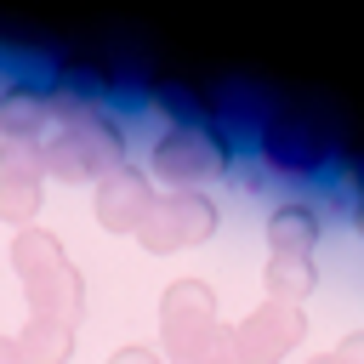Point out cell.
I'll return each instance as SVG.
<instances>
[{
	"mask_svg": "<svg viewBox=\"0 0 364 364\" xmlns=\"http://www.w3.org/2000/svg\"><path fill=\"white\" fill-rule=\"evenodd\" d=\"M11 273L23 279L28 318H63V324L85 318V273L68 262L51 228H23L11 239Z\"/></svg>",
	"mask_w": 364,
	"mask_h": 364,
	"instance_id": "1",
	"label": "cell"
},
{
	"mask_svg": "<svg viewBox=\"0 0 364 364\" xmlns=\"http://www.w3.org/2000/svg\"><path fill=\"white\" fill-rule=\"evenodd\" d=\"M159 341L171 364H239L233 330L216 313V290L205 279H171L159 296Z\"/></svg>",
	"mask_w": 364,
	"mask_h": 364,
	"instance_id": "2",
	"label": "cell"
},
{
	"mask_svg": "<svg viewBox=\"0 0 364 364\" xmlns=\"http://www.w3.org/2000/svg\"><path fill=\"white\" fill-rule=\"evenodd\" d=\"M40 159H46V176L57 182H102L114 165H125V125L102 108L57 119V131L40 142Z\"/></svg>",
	"mask_w": 364,
	"mask_h": 364,
	"instance_id": "3",
	"label": "cell"
},
{
	"mask_svg": "<svg viewBox=\"0 0 364 364\" xmlns=\"http://www.w3.org/2000/svg\"><path fill=\"white\" fill-rule=\"evenodd\" d=\"M228 165H233V142L210 119H171L154 136V154H148V171L165 188H199L210 176H222Z\"/></svg>",
	"mask_w": 364,
	"mask_h": 364,
	"instance_id": "4",
	"label": "cell"
},
{
	"mask_svg": "<svg viewBox=\"0 0 364 364\" xmlns=\"http://www.w3.org/2000/svg\"><path fill=\"white\" fill-rule=\"evenodd\" d=\"M216 222H222V210H216V199H210L205 188H165V193L148 205V216H142V228H136V245L154 250V256H171V250L205 245V239L216 233Z\"/></svg>",
	"mask_w": 364,
	"mask_h": 364,
	"instance_id": "5",
	"label": "cell"
},
{
	"mask_svg": "<svg viewBox=\"0 0 364 364\" xmlns=\"http://www.w3.org/2000/svg\"><path fill=\"white\" fill-rule=\"evenodd\" d=\"M301 336H307L301 307L262 301L256 313H245V318L233 324V358H239V364H279Z\"/></svg>",
	"mask_w": 364,
	"mask_h": 364,
	"instance_id": "6",
	"label": "cell"
},
{
	"mask_svg": "<svg viewBox=\"0 0 364 364\" xmlns=\"http://www.w3.org/2000/svg\"><path fill=\"white\" fill-rule=\"evenodd\" d=\"M159 199V188H154V176L142 171V165H114L97 188H91V210H97V222L108 228V233H131L136 239V228H142V216H148V205Z\"/></svg>",
	"mask_w": 364,
	"mask_h": 364,
	"instance_id": "7",
	"label": "cell"
},
{
	"mask_svg": "<svg viewBox=\"0 0 364 364\" xmlns=\"http://www.w3.org/2000/svg\"><path fill=\"white\" fill-rule=\"evenodd\" d=\"M40 199H46L40 142H0V216L17 228H34Z\"/></svg>",
	"mask_w": 364,
	"mask_h": 364,
	"instance_id": "8",
	"label": "cell"
},
{
	"mask_svg": "<svg viewBox=\"0 0 364 364\" xmlns=\"http://www.w3.org/2000/svg\"><path fill=\"white\" fill-rule=\"evenodd\" d=\"M324 159H330V142H324L307 119H273L267 136H262V165L279 171V176H290V182L313 176Z\"/></svg>",
	"mask_w": 364,
	"mask_h": 364,
	"instance_id": "9",
	"label": "cell"
},
{
	"mask_svg": "<svg viewBox=\"0 0 364 364\" xmlns=\"http://www.w3.org/2000/svg\"><path fill=\"white\" fill-rule=\"evenodd\" d=\"M46 119H51L46 80H11L0 91V136L6 142H40L46 136Z\"/></svg>",
	"mask_w": 364,
	"mask_h": 364,
	"instance_id": "10",
	"label": "cell"
},
{
	"mask_svg": "<svg viewBox=\"0 0 364 364\" xmlns=\"http://www.w3.org/2000/svg\"><path fill=\"white\" fill-rule=\"evenodd\" d=\"M318 210L307 199H284L267 216V256H313L318 250Z\"/></svg>",
	"mask_w": 364,
	"mask_h": 364,
	"instance_id": "11",
	"label": "cell"
},
{
	"mask_svg": "<svg viewBox=\"0 0 364 364\" xmlns=\"http://www.w3.org/2000/svg\"><path fill=\"white\" fill-rule=\"evenodd\" d=\"M11 341H17L23 364H68L74 358V324H63V318H28Z\"/></svg>",
	"mask_w": 364,
	"mask_h": 364,
	"instance_id": "12",
	"label": "cell"
},
{
	"mask_svg": "<svg viewBox=\"0 0 364 364\" xmlns=\"http://www.w3.org/2000/svg\"><path fill=\"white\" fill-rule=\"evenodd\" d=\"M262 284H267V301L301 307V296H313V284H318V267H313V256H267Z\"/></svg>",
	"mask_w": 364,
	"mask_h": 364,
	"instance_id": "13",
	"label": "cell"
},
{
	"mask_svg": "<svg viewBox=\"0 0 364 364\" xmlns=\"http://www.w3.org/2000/svg\"><path fill=\"white\" fill-rule=\"evenodd\" d=\"M108 364H165V353H154V347H142V341H125V347L108 353Z\"/></svg>",
	"mask_w": 364,
	"mask_h": 364,
	"instance_id": "14",
	"label": "cell"
},
{
	"mask_svg": "<svg viewBox=\"0 0 364 364\" xmlns=\"http://www.w3.org/2000/svg\"><path fill=\"white\" fill-rule=\"evenodd\" d=\"M336 353H341L347 364H364V330H353V336H341V341H336Z\"/></svg>",
	"mask_w": 364,
	"mask_h": 364,
	"instance_id": "15",
	"label": "cell"
},
{
	"mask_svg": "<svg viewBox=\"0 0 364 364\" xmlns=\"http://www.w3.org/2000/svg\"><path fill=\"white\" fill-rule=\"evenodd\" d=\"M0 364H23V353H17V341L0 330Z\"/></svg>",
	"mask_w": 364,
	"mask_h": 364,
	"instance_id": "16",
	"label": "cell"
},
{
	"mask_svg": "<svg viewBox=\"0 0 364 364\" xmlns=\"http://www.w3.org/2000/svg\"><path fill=\"white\" fill-rule=\"evenodd\" d=\"M307 364H347V358H341V353H336V347H330V353H313V358H307Z\"/></svg>",
	"mask_w": 364,
	"mask_h": 364,
	"instance_id": "17",
	"label": "cell"
},
{
	"mask_svg": "<svg viewBox=\"0 0 364 364\" xmlns=\"http://www.w3.org/2000/svg\"><path fill=\"white\" fill-rule=\"evenodd\" d=\"M353 228H358V239H364V193L353 199Z\"/></svg>",
	"mask_w": 364,
	"mask_h": 364,
	"instance_id": "18",
	"label": "cell"
}]
</instances>
